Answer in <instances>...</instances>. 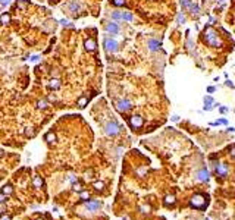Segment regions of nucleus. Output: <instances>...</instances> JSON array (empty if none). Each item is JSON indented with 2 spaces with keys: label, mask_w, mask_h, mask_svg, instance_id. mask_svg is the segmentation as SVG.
<instances>
[{
  "label": "nucleus",
  "mask_w": 235,
  "mask_h": 220,
  "mask_svg": "<svg viewBox=\"0 0 235 220\" xmlns=\"http://www.w3.org/2000/svg\"><path fill=\"white\" fill-rule=\"evenodd\" d=\"M176 22H178L179 25H182V24L185 22V16H184V12H179V13H178V16H176Z\"/></svg>",
  "instance_id": "obj_22"
},
{
  "label": "nucleus",
  "mask_w": 235,
  "mask_h": 220,
  "mask_svg": "<svg viewBox=\"0 0 235 220\" xmlns=\"http://www.w3.org/2000/svg\"><path fill=\"white\" fill-rule=\"evenodd\" d=\"M85 208L90 211H97L99 208H102V201L100 200H87L85 201Z\"/></svg>",
  "instance_id": "obj_6"
},
{
  "label": "nucleus",
  "mask_w": 235,
  "mask_h": 220,
  "mask_svg": "<svg viewBox=\"0 0 235 220\" xmlns=\"http://www.w3.org/2000/svg\"><path fill=\"white\" fill-rule=\"evenodd\" d=\"M73 189L75 191H81V184L78 182V184H73Z\"/></svg>",
  "instance_id": "obj_30"
},
{
  "label": "nucleus",
  "mask_w": 235,
  "mask_h": 220,
  "mask_svg": "<svg viewBox=\"0 0 235 220\" xmlns=\"http://www.w3.org/2000/svg\"><path fill=\"white\" fill-rule=\"evenodd\" d=\"M3 201H4V194L0 192V203H3Z\"/></svg>",
  "instance_id": "obj_38"
},
{
  "label": "nucleus",
  "mask_w": 235,
  "mask_h": 220,
  "mask_svg": "<svg viewBox=\"0 0 235 220\" xmlns=\"http://www.w3.org/2000/svg\"><path fill=\"white\" fill-rule=\"evenodd\" d=\"M60 24H62V25H65V27H72V25H71L68 21H65V19H62V21H60Z\"/></svg>",
  "instance_id": "obj_29"
},
{
  "label": "nucleus",
  "mask_w": 235,
  "mask_h": 220,
  "mask_svg": "<svg viewBox=\"0 0 235 220\" xmlns=\"http://www.w3.org/2000/svg\"><path fill=\"white\" fill-rule=\"evenodd\" d=\"M24 4H25V3H24V0H21V1H18V6H21V7H22Z\"/></svg>",
  "instance_id": "obj_40"
},
{
  "label": "nucleus",
  "mask_w": 235,
  "mask_h": 220,
  "mask_svg": "<svg viewBox=\"0 0 235 220\" xmlns=\"http://www.w3.org/2000/svg\"><path fill=\"white\" fill-rule=\"evenodd\" d=\"M9 21H10V16H9L7 13H4L3 16L0 18V22H1V24H6V22H9Z\"/></svg>",
  "instance_id": "obj_26"
},
{
  "label": "nucleus",
  "mask_w": 235,
  "mask_h": 220,
  "mask_svg": "<svg viewBox=\"0 0 235 220\" xmlns=\"http://www.w3.org/2000/svg\"><path fill=\"white\" fill-rule=\"evenodd\" d=\"M69 181H71V182H75V181H76L75 175H69Z\"/></svg>",
  "instance_id": "obj_37"
},
{
  "label": "nucleus",
  "mask_w": 235,
  "mask_h": 220,
  "mask_svg": "<svg viewBox=\"0 0 235 220\" xmlns=\"http://www.w3.org/2000/svg\"><path fill=\"white\" fill-rule=\"evenodd\" d=\"M84 47L88 51H94L96 50V41L94 40H85L84 41Z\"/></svg>",
  "instance_id": "obj_11"
},
{
  "label": "nucleus",
  "mask_w": 235,
  "mask_h": 220,
  "mask_svg": "<svg viewBox=\"0 0 235 220\" xmlns=\"http://www.w3.org/2000/svg\"><path fill=\"white\" fill-rule=\"evenodd\" d=\"M37 220H41V219H37Z\"/></svg>",
  "instance_id": "obj_43"
},
{
  "label": "nucleus",
  "mask_w": 235,
  "mask_h": 220,
  "mask_svg": "<svg viewBox=\"0 0 235 220\" xmlns=\"http://www.w3.org/2000/svg\"><path fill=\"white\" fill-rule=\"evenodd\" d=\"M12 191H13V189H12V186H10V185H4V186H3V189H1V192H3L4 195H10V194H12Z\"/></svg>",
  "instance_id": "obj_17"
},
{
  "label": "nucleus",
  "mask_w": 235,
  "mask_h": 220,
  "mask_svg": "<svg viewBox=\"0 0 235 220\" xmlns=\"http://www.w3.org/2000/svg\"><path fill=\"white\" fill-rule=\"evenodd\" d=\"M188 12H190L193 16H199V15H200V6H199V4H196V3H193V4L190 6Z\"/></svg>",
  "instance_id": "obj_10"
},
{
  "label": "nucleus",
  "mask_w": 235,
  "mask_h": 220,
  "mask_svg": "<svg viewBox=\"0 0 235 220\" xmlns=\"http://www.w3.org/2000/svg\"><path fill=\"white\" fill-rule=\"evenodd\" d=\"M37 107H38L40 110L46 109V107H47V101H46V100H40V101L37 103Z\"/></svg>",
  "instance_id": "obj_25"
},
{
  "label": "nucleus",
  "mask_w": 235,
  "mask_h": 220,
  "mask_svg": "<svg viewBox=\"0 0 235 220\" xmlns=\"http://www.w3.org/2000/svg\"><path fill=\"white\" fill-rule=\"evenodd\" d=\"M217 1H219V3H222V1H225V0H217Z\"/></svg>",
  "instance_id": "obj_42"
},
{
  "label": "nucleus",
  "mask_w": 235,
  "mask_h": 220,
  "mask_svg": "<svg viewBox=\"0 0 235 220\" xmlns=\"http://www.w3.org/2000/svg\"><path fill=\"white\" fill-rule=\"evenodd\" d=\"M103 47H105V50L107 51V53H116L119 44H118V41L113 40L112 37H106V38L103 40Z\"/></svg>",
  "instance_id": "obj_3"
},
{
  "label": "nucleus",
  "mask_w": 235,
  "mask_h": 220,
  "mask_svg": "<svg viewBox=\"0 0 235 220\" xmlns=\"http://www.w3.org/2000/svg\"><path fill=\"white\" fill-rule=\"evenodd\" d=\"M175 203V197L173 195H168L166 198H165V204L166 205H171V204H173Z\"/></svg>",
  "instance_id": "obj_19"
},
{
  "label": "nucleus",
  "mask_w": 235,
  "mask_h": 220,
  "mask_svg": "<svg viewBox=\"0 0 235 220\" xmlns=\"http://www.w3.org/2000/svg\"><path fill=\"white\" fill-rule=\"evenodd\" d=\"M215 91H216L215 87H207V93H215Z\"/></svg>",
  "instance_id": "obj_33"
},
{
  "label": "nucleus",
  "mask_w": 235,
  "mask_h": 220,
  "mask_svg": "<svg viewBox=\"0 0 235 220\" xmlns=\"http://www.w3.org/2000/svg\"><path fill=\"white\" fill-rule=\"evenodd\" d=\"M25 135H27V136H33V135H34V131H33V128H27V131H25Z\"/></svg>",
  "instance_id": "obj_28"
},
{
  "label": "nucleus",
  "mask_w": 235,
  "mask_h": 220,
  "mask_svg": "<svg viewBox=\"0 0 235 220\" xmlns=\"http://www.w3.org/2000/svg\"><path fill=\"white\" fill-rule=\"evenodd\" d=\"M87 103H88V99H87V97H81V99L78 100V106H79V107H85Z\"/></svg>",
  "instance_id": "obj_20"
},
{
  "label": "nucleus",
  "mask_w": 235,
  "mask_h": 220,
  "mask_svg": "<svg viewBox=\"0 0 235 220\" xmlns=\"http://www.w3.org/2000/svg\"><path fill=\"white\" fill-rule=\"evenodd\" d=\"M85 178H93V170H87L85 172Z\"/></svg>",
  "instance_id": "obj_32"
},
{
  "label": "nucleus",
  "mask_w": 235,
  "mask_h": 220,
  "mask_svg": "<svg viewBox=\"0 0 235 220\" xmlns=\"http://www.w3.org/2000/svg\"><path fill=\"white\" fill-rule=\"evenodd\" d=\"M105 132H106L109 136H116L121 132V126H119L118 122L110 120V122H107V123L105 125Z\"/></svg>",
  "instance_id": "obj_2"
},
{
  "label": "nucleus",
  "mask_w": 235,
  "mask_h": 220,
  "mask_svg": "<svg viewBox=\"0 0 235 220\" xmlns=\"http://www.w3.org/2000/svg\"><path fill=\"white\" fill-rule=\"evenodd\" d=\"M203 220H207V219H203Z\"/></svg>",
  "instance_id": "obj_44"
},
{
  "label": "nucleus",
  "mask_w": 235,
  "mask_h": 220,
  "mask_svg": "<svg viewBox=\"0 0 235 220\" xmlns=\"http://www.w3.org/2000/svg\"><path fill=\"white\" fill-rule=\"evenodd\" d=\"M129 125H131L132 129L141 128V126H143V118H141V116H131V118H129Z\"/></svg>",
  "instance_id": "obj_8"
},
{
  "label": "nucleus",
  "mask_w": 235,
  "mask_h": 220,
  "mask_svg": "<svg viewBox=\"0 0 235 220\" xmlns=\"http://www.w3.org/2000/svg\"><path fill=\"white\" fill-rule=\"evenodd\" d=\"M147 47L150 51H157L160 49V41L159 40H154V38H150L148 43H147Z\"/></svg>",
  "instance_id": "obj_9"
},
{
  "label": "nucleus",
  "mask_w": 235,
  "mask_h": 220,
  "mask_svg": "<svg viewBox=\"0 0 235 220\" xmlns=\"http://www.w3.org/2000/svg\"><path fill=\"white\" fill-rule=\"evenodd\" d=\"M219 112H220V113H226V112H228V107H219Z\"/></svg>",
  "instance_id": "obj_34"
},
{
  "label": "nucleus",
  "mask_w": 235,
  "mask_h": 220,
  "mask_svg": "<svg viewBox=\"0 0 235 220\" xmlns=\"http://www.w3.org/2000/svg\"><path fill=\"white\" fill-rule=\"evenodd\" d=\"M33 185L36 186V188H41V186H43V179H41L40 176H36L34 181H33Z\"/></svg>",
  "instance_id": "obj_14"
},
{
  "label": "nucleus",
  "mask_w": 235,
  "mask_h": 220,
  "mask_svg": "<svg viewBox=\"0 0 235 220\" xmlns=\"http://www.w3.org/2000/svg\"><path fill=\"white\" fill-rule=\"evenodd\" d=\"M122 19H124V21H132L134 16H132V13H129V12H122Z\"/></svg>",
  "instance_id": "obj_21"
},
{
  "label": "nucleus",
  "mask_w": 235,
  "mask_h": 220,
  "mask_svg": "<svg viewBox=\"0 0 235 220\" xmlns=\"http://www.w3.org/2000/svg\"><path fill=\"white\" fill-rule=\"evenodd\" d=\"M40 60V56H33L31 57V62H38Z\"/></svg>",
  "instance_id": "obj_36"
},
{
  "label": "nucleus",
  "mask_w": 235,
  "mask_h": 220,
  "mask_svg": "<svg viewBox=\"0 0 235 220\" xmlns=\"http://www.w3.org/2000/svg\"><path fill=\"white\" fill-rule=\"evenodd\" d=\"M44 139H46L47 142H54V141H56V135H54L53 132H49L47 135L44 136Z\"/></svg>",
  "instance_id": "obj_16"
},
{
  "label": "nucleus",
  "mask_w": 235,
  "mask_h": 220,
  "mask_svg": "<svg viewBox=\"0 0 235 220\" xmlns=\"http://www.w3.org/2000/svg\"><path fill=\"white\" fill-rule=\"evenodd\" d=\"M93 188H96L97 191H103L105 189V182H94Z\"/></svg>",
  "instance_id": "obj_18"
},
{
  "label": "nucleus",
  "mask_w": 235,
  "mask_h": 220,
  "mask_svg": "<svg viewBox=\"0 0 235 220\" xmlns=\"http://www.w3.org/2000/svg\"><path fill=\"white\" fill-rule=\"evenodd\" d=\"M204 41H206L207 46H210V47H217V46L220 44V41H219V38H217V34L213 30H209V31L204 33Z\"/></svg>",
  "instance_id": "obj_1"
},
{
  "label": "nucleus",
  "mask_w": 235,
  "mask_h": 220,
  "mask_svg": "<svg viewBox=\"0 0 235 220\" xmlns=\"http://www.w3.org/2000/svg\"><path fill=\"white\" fill-rule=\"evenodd\" d=\"M110 16H112V19H113L115 22H116V21H121V19H122V12H121V10H113Z\"/></svg>",
  "instance_id": "obj_12"
},
{
  "label": "nucleus",
  "mask_w": 235,
  "mask_h": 220,
  "mask_svg": "<svg viewBox=\"0 0 235 220\" xmlns=\"http://www.w3.org/2000/svg\"><path fill=\"white\" fill-rule=\"evenodd\" d=\"M0 220H10V216H7V214H3V216L0 217Z\"/></svg>",
  "instance_id": "obj_35"
},
{
  "label": "nucleus",
  "mask_w": 235,
  "mask_h": 220,
  "mask_svg": "<svg viewBox=\"0 0 235 220\" xmlns=\"http://www.w3.org/2000/svg\"><path fill=\"white\" fill-rule=\"evenodd\" d=\"M225 84L228 85V87H231V88H234V85L231 84V81H226V82H225Z\"/></svg>",
  "instance_id": "obj_39"
},
{
  "label": "nucleus",
  "mask_w": 235,
  "mask_h": 220,
  "mask_svg": "<svg viewBox=\"0 0 235 220\" xmlns=\"http://www.w3.org/2000/svg\"><path fill=\"white\" fill-rule=\"evenodd\" d=\"M79 3H78V0H71V1H68V3H65L63 4V10H68L69 13H76L78 10H79Z\"/></svg>",
  "instance_id": "obj_5"
},
{
  "label": "nucleus",
  "mask_w": 235,
  "mask_h": 220,
  "mask_svg": "<svg viewBox=\"0 0 235 220\" xmlns=\"http://www.w3.org/2000/svg\"><path fill=\"white\" fill-rule=\"evenodd\" d=\"M112 3L116 4V6H124V4H125V0H112Z\"/></svg>",
  "instance_id": "obj_27"
},
{
  "label": "nucleus",
  "mask_w": 235,
  "mask_h": 220,
  "mask_svg": "<svg viewBox=\"0 0 235 220\" xmlns=\"http://www.w3.org/2000/svg\"><path fill=\"white\" fill-rule=\"evenodd\" d=\"M131 109H132V103L129 101L128 99H121V100L116 101V110L121 112V113H125V112L131 110Z\"/></svg>",
  "instance_id": "obj_4"
},
{
  "label": "nucleus",
  "mask_w": 235,
  "mask_h": 220,
  "mask_svg": "<svg viewBox=\"0 0 235 220\" xmlns=\"http://www.w3.org/2000/svg\"><path fill=\"white\" fill-rule=\"evenodd\" d=\"M203 100H204V104H206V106H210V104H213V101H215L213 97H210V96H206Z\"/></svg>",
  "instance_id": "obj_24"
},
{
  "label": "nucleus",
  "mask_w": 235,
  "mask_h": 220,
  "mask_svg": "<svg viewBox=\"0 0 235 220\" xmlns=\"http://www.w3.org/2000/svg\"><path fill=\"white\" fill-rule=\"evenodd\" d=\"M49 87H50L52 90H57V88L60 87V81H59V79H56V78H53V79H50Z\"/></svg>",
  "instance_id": "obj_13"
},
{
  "label": "nucleus",
  "mask_w": 235,
  "mask_h": 220,
  "mask_svg": "<svg viewBox=\"0 0 235 220\" xmlns=\"http://www.w3.org/2000/svg\"><path fill=\"white\" fill-rule=\"evenodd\" d=\"M79 198H81V200H84V201H87V200L90 198V192H87V191H81Z\"/></svg>",
  "instance_id": "obj_23"
},
{
  "label": "nucleus",
  "mask_w": 235,
  "mask_h": 220,
  "mask_svg": "<svg viewBox=\"0 0 235 220\" xmlns=\"http://www.w3.org/2000/svg\"><path fill=\"white\" fill-rule=\"evenodd\" d=\"M105 30H106V33H109V34L116 35L119 33V25H118L115 21H113V22H107V24L105 25Z\"/></svg>",
  "instance_id": "obj_7"
},
{
  "label": "nucleus",
  "mask_w": 235,
  "mask_h": 220,
  "mask_svg": "<svg viewBox=\"0 0 235 220\" xmlns=\"http://www.w3.org/2000/svg\"><path fill=\"white\" fill-rule=\"evenodd\" d=\"M9 3H10V0H0V4H1V6H7Z\"/></svg>",
  "instance_id": "obj_31"
},
{
  "label": "nucleus",
  "mask_w": 235,
  "mask_h": 220,
  "mask_svg": "<svg viewBox=\"0 0 235 220\" xmlns=\"http://www.w3.org/2000/svg\"><path fill=\"white\" fill-rule=\"evenodd\" d=\"M1 156H3V150H0V157H1Z\"/></svg>",
  "instance_id": "obj_41"
},
{
  "label": "nucleus",
  "mask_w": 235,
  "mask_h": 220,
  "mask_svg": "<svg viewBox=\"0 0 235 220\" xmlns=\"http://www.w3.org/2000/svg\"><path fill=\"white\" fill-rule=\"evenodd\" d=\"M191 4H193V1H191V0H181V7H182V9H185V10H188Z\"/></svg>",
  "instance_id": "obj_15"
}]
</instances>
